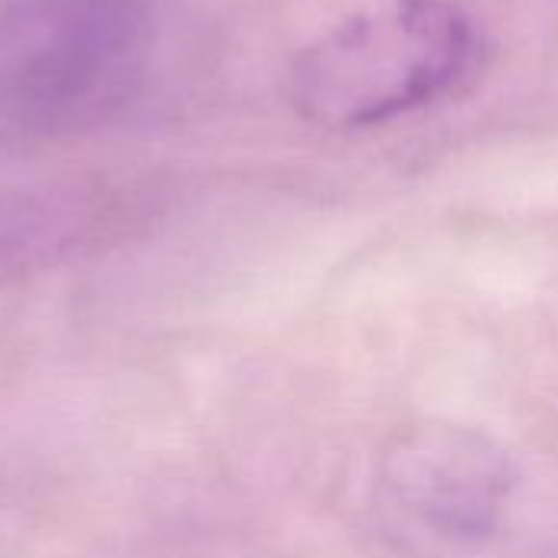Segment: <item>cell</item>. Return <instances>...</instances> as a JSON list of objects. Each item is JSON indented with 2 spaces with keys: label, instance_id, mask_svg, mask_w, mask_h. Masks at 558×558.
<instances>
[{
  "label": "cell",
  "instance_id": "2",
  "mask_svg": "<svg viewBox=\"0 0 558 558\" xmlns=\"http://www.w3.org/2000/svg\"><path fill=\"white\" fill-rule=\"evenodd\" d=\"M481 49V26L461 0H376L301 46L284 92L317 128H383L451 95Z\"/></svg>",
  "mask_w": 558,
  "mask_h": 558
},
{
  "label": "cell",
  "instance_id": "4",
  "mask_svg": "<svg viewBox=\"0 0 558 558\" xmlns=\"http://www.w3.org/2000/svg\"><path fill=\"white\" fill-rule=\"evenodd\" d=\"M88 209L82 193H0V288L65 252Z\"/></svg>",
  "mask_w": 558,
  "mask_h": 558
},
{
  "label": "cell",
  "instance_id": "1",
  "mask_svg": "<svg viewBox=\"0 0 558 558\" xmlns=\"http://www.w3.org/2000/svg\"><path fill=\"white\" fill-rule=\"evenodd\" d=\"M157 0H0V150L92 134L144 88Z\"/></svg>",
  "mask_w": 558,
  "mask_h": 558
},
{
  "label": "cell",
  "instance_id": "3",
  "mask_svg": "<svg viewBox=\"0 0 558 558\" xmlns=\"http://www.w3.org/2000/svg\"><path fill=\"white\" fill-rule=\"evenodd\" d=\"M513 458L474 425L422 418L383 454L386 490L428 530L451 539L494 533L517 490Z\"/></svg>",
  "mask_w": 558,
  "mask_h": 558
}]
</instances>
